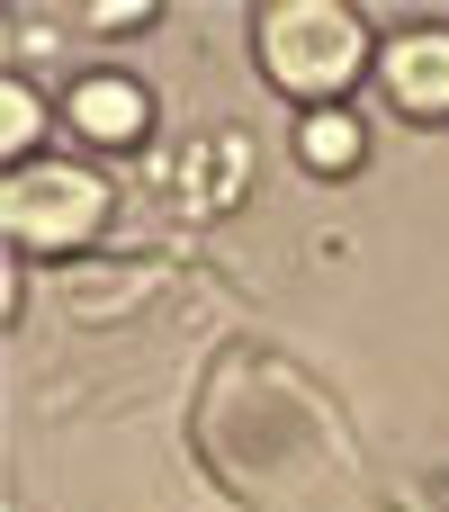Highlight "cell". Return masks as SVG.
Masks as SVG:
<instances>
[{
  "instance_id": "6da1fadb",
  "label": "cell",
  "mask_w": 449,
  "mask_h": 512,
  "mask_svg": "<svg viewBox=\"0 0 449 512\" xmlns=\"http://www.w3.org/2000/svg\"><path fill=\"white\" fill-rule=\"evenodd\" d=\"M252 63L279 99L306 108H351V81L378 72V36L351 0H261L252 9Z\"/></svg>"
},
{
  "instance_id": "5b68a950",
  "label": "cell",
  "mask_w": 449,
  "mask_h": 512,
  "mask_svg": "<svg viewBox=\"0 0 449 512\" xmlns=\"http://www.w3.org/2000/svg\"><path fill=\"white\" fill-rule=\"evenodd\" d=\"M288 153H297L315 180H351V171L369 162V126H360L351 108H306L297 135H288Z\"/></svg>"
},
{
  "instance_id": "52a82bcc",
  "label": "cell",
  "mask_w": 449,
  "mask_h": 512,
  "mask_svg": "<svg viewBox=\"0 0 449 512\" xmlns=\"http://www.w3.org/2000/svg\"><path fill=\"white\" fill-rule=\"evenodd\" d=\"M90 27H108V36H126V27H153V0H99V9H81Z\"/></svg>"
},
{
  "instance_id": "3957f363",
  "label": "cell",
  "mask_w": 449,
  "mask_h": 512,
  "mask_svg": "<svg viewBox=\"0 0 449 512\" xmlns=\"http://www.w3.org/2000/svg\"><path fill=\"white\" fill-rule=\"evenodd\" d=\"M378 90L405 126H449V27H396L378 45Z\"/></svg>"
},
{
  "instance_id": "277c9868",
  "label": "cell",
  "mask_w": 449,
  "mask_h": 512,
  "mask_svg": "<svg viewBox=\"0 0 449 512\" xmlns=\"http://www.w3.org/2000/svg\"><path fill=\"white\" fill-rule=\"evenodd\" d=\"M63 126H72V144H90V153H126V144L153 135V90H144L135 72H81V81L63 90Z\"/></svg>"
},
{
  "instance_id": "7a4b0ae2",
  "label": "cell",
  "mask_w": 449,
  "mask_h": 512,
  "mask_svg": "<svg viewBox=\"0 0 449 512\" xmlns=\"http://www.w3.org/2000/svg\"><path fill=\"white\" fill-rule=\"evenodd\" d=\"M108 207H117L108 171L45 153V162L9 171V189H0V234H9L18 261H63V252H90V243L108 234Z\"/></svg>"
},
{
  "instance_id": "8992f818",
  "label": "cell",
  "mask_w": 449,
  "mask_h": 512,
  "mask_svg": "<svg viewBox=\"0 0 449 512\" xmlns=\"http://www.w3.org/2000/svg\"><path fill=\"white\" fill-rule=\"evenodd\" d=\"M45 135H54V108H45L27 81H0V162H9V171L45 162Z\"/></svg>"
}]
</instances>
